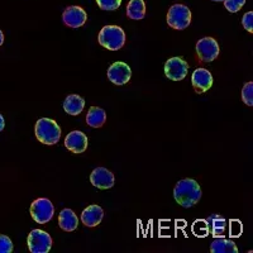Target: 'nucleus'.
I'll return each instance as SVG.
<instances>
[{"label": "nucleus", "mask_w": 253, "mask_h": 253, "mask_svg": "<svg viewBox=\"0 0 253 253\" xmlns=\"http://www.w3.org/2000/svg\"><path fill=\"white\" fill-rule=\"evenodd\" d=\"M173 198L182 208H191L202 198L200 185L193 178H184L176 184L173 189Z\"/></svg>", "instance_id": "obj_1"}, {"label": "nucleus", "mask_w": 253, "mask_h": 253, "mask_svg": "<svg viewBox=\"0 0 253 253\" xmlns=\"http://www.w3.org/2000/svg\"><path fill=\"white\" fill-rule=\"evenodd\" d=\"M35 133L38 141L47 146L58 143L61 138V128L55 121L49 118H41L36 123Z\"/></svg>", "instance_id": "obj_2"}, {"label": "nucleus", "mask_w": 253, "mask_h": 253, "mask_svg": "<svg viewBox=\"0 0 253 253\" xmlns=\"http://www.w3.org/2000/svg\"><path fill=\"white\" fill-rule=\"evenodd\" d=\"M99 43L109 51H118L126 44V33L118 26H105L99 33Z\"/></svg>", "instance_id": "obj_3"}, {"label": "nucleus", "mask_w": 253, "mask_h": 253, "mask_svg": "<svg viewBox=\"0 0 253 253\" xmlns=\"http://www.w3.org/2000/svg\"><path fill=\"white\" fill-rule=\"evenodd\" d=\"M191 23V12L184 4H175L167 12V24L173 29L182 31Z\"/></svg>", "instance_id": "obj_4"}, {"label": "nucleus", "mask_w": 253, "mask_h": 253, "mask_svg": "<svg viewBox=\"0 0 253 253\" xmlns=\"http://www.w3.org/2000/svg\"><path fill=\"white\" fill-rule=\"evenodd\" d=\"M55 208L51 200L46 198H40L32 203L31 205V215L33 220L37 221L38 224H46L53 218Z\"/></svg>", "instance_id": "obj_5"}, {"label": "nucleus", "mask_w": 253, "mask_h": 253, "mask_svg": "<svg viewBox=\"0 0 253 253\" xmlns=\"http://www.w3.org/2000/svg\"><path fill=\"white\" fill-rule=\"evenodd\" d=\"M219 44L214 38L204 37L196 43V55L200 62H211L219 56Z\"/></svg>", "instance_id": "obj_6"}, {"label": "nucleus", "mask_w": 253, "mask_h": 253, "mask_svg": "<svg viewBox=\"0 0 253 253\" xmlns=\"http://www.w3.org/2000/svg\"><path fill=\"white\" fill-rule=\"evenodd\" d=\"M52 247V238L47 232L32 230L28 236V248L32 253H48Z\"/></svg>", "instance_id": "obj_7"}, {"label": "nucleus", "mask_w": 253, "mask_h": 253, "mask_svg": "<svg viewBox=\"0 0 253 253\" xmlns=\"http://www.w3.org/2000/svg\"><path fill=\"white\" fill-rule=\"evenodd\" d=\"M189 65L180 57H172L165 63V75L172 81H181L186 78Z\"/></svg>", "instance_id": "obj_8"}, {"label": "nucleus", "mask_w": 253, "mask_h": 253, "mask_svg": "<svg viewBox=\"0 0 253 253\" xmlns=\"http://www.w3.org/2000/svg\"><path fill=\"white\" fill-rule=\"evenodd\" d=\"M63 23L71 28H80L86 23L87 14L81 6L71 5L66 8L62 13Z\"/></svg>", "instance_id": "obj_9"}, {"label": "nucleus", "mask_w": 253, "mask_h": 253, "mask_svg": "<svg viewBox=\"0 0 253 253\" xmlns=\"http://www.w3.org/2000/svg\"><path fill=\"white\" fill-rule=\"evenodd\" d=\"M132 78V70L126 62H114L108 70V79L114 85H126Z\"/></svg>", "instance_id": "obj_10"}, {"label": "nucleus", "mask_w": 253, "mask_h": 253, "mask_svg": "<svg viewBox=\"0 0 253 253\" xmlns=\"http://www.w3.org/2000/svg\"><path fill=\"white\" fill-rule=\"evenodd\" d=\"M90 181L95 187L101 190H107L114 186V175L104 167H98L90 175Z\"/></svg>", "instance_id": "obj_11"}, {"label": "nucleus", "mask_w": 253, "mask_h": 253, "mask_svg": "<svg viewBox=\"0 0 253 253\" xmlns=\"http://www.w3.org/2000/svg\"><path fill=\"white\" fill-rule=\"evenodd\" d=\"M65 147L74 153H84L87 148V137L80 130H74L66 135Z\"/></svg>", "instance_id": "obj_12"}, {"label": "nucleus", "mask_w": 253, "mask_h": 253, "mask_svg": "<svg viewBox=\"0 0 253 253\" xmlns=\"http://www.w3.org/2000/svg\"><path fill=\"white\" fill-rule=\"evenodd\" d=\"M191 84L198 94H203V92L208 91L213 85V76L208 70L198 69L194 71L193 76H191Z\"/></svg>", "instance_id": "obj_13"}, {"label": "nucleus", "mask_w": 253, "mask_h": 253, "mask_svg": "<svg viewBox=\"0 0 253 253\" xmlns=\"http://www.w3.org/2000/svg\"><path fill=\"white\" fill-rule=\"evenodd\" d=\"M104 218V210L99 205H90L81 214V221L89 228H94L101 223Z\"/></svg>", "instance_id": "obj_14"}, {"label": "nucleus", "mask_w": 253, "mask_h": 253, "mask_svg": "<svg viewBox=\"0 0 253 253\" xmlns=\"http://www.w3.org/2000/svg\"><path fill=\"white\" fill-rule=\"evenodd\" d=\"M58 225L65 232H72L79 225V219L75 211L71 209H63L58 215Z\"/></svg>", "instance_id": "obj_15"}, {"label": "nucleus", "mask_w": 253, "mask_h": 253, "mask_svg": "<svg viewBox=\"0 0 253 253\" xmlns=\"http://www.w3.org/2000/svg\"><path fill=\"white\" fill-rule=\"evenodd\" d=\"M84 107H85V100L80 95H69L63 101V109L70 115H79L84 110Z\"/></svg>", "instance_id": "obj_16"}, {"label": "nucleus", "mask_w": 253, "mask_h": 253, "mask_svg": "<svg viewBox=\"0 0 253 253\" xmlns=\"http://www.w3.org/2000/svg\"><path fill=\"white\" fill-rule=\"evenodd\" d=\"M107 122V113L99 107L90 108L86 115V123L92 128H100Z\"/></svg>", "instance_id": "obj_17"}, {"label": "nucleus", "mask_w": 253, "mask_h": 253, "mask_svg": "<svg viewBox=\"0 0 253 253\" xmlns=\"http://www.w3.org/2000/svg\"><path fill=\"white\" fill-rule=\"evenodd\" d=\"M210 251L211 253H238L236 243L225 238H219L211 242Z\"/></svg>", "instance_id": "obj_18"}, {"label": "nucleus", "mask_w": 253, "mask_h": 253, "mask_svg": "<svg viewBox=\"0 0 253 253\" xmlns=\"http://www.w3.org/2000/svg\"><path fill=\"white\" fill-rule=\"evenodd\" d=\"M126 15L130 19L139 20L146 17V3L144 0H130L126 5Z\"/></svg>", "instance_id": "obj_19"}, {"label": "nucleus", "mask_w": 253, "mask_h": 253, "mask_svg": "<svg viewBox=\"0 0 253 253\" xmlns=\"http://www.w3.org/2000/svg\"><path fill=\"white\" fill-rule=\"evenodd\" d=\"M208 225L211 228V234L214 237H220L225 232V227H227V220L223 216L213 215L208 219Z\"/></svg>", "instance_id": "obj_20"}, {"label": "nucleus", "mask_w": 253, "mask_h": 253, "mask_svg": "<svg viewBox=\"0 0 253 253\" xmlns=\"http://www.w3.org/2000/svg\"><path fill=\"white\" fill-rule=\"evenodd\" d=\"M242 100L246 105L252 107L253 105V84L247 83L242 89Z\"/></svg>", "instance_id": "obj_21"}, {"label": "nucleus", "mask_w": 253, "mask_h": 253, "mask_svg": "<svg viewBox=\"0 0 253 253\" xmlns=\"http://www.w3.org/2000/svg\"><path fill=\"white\" fill-rule=\"evenodd\" d=\"M98 5L103 10H108V12H113L121 6L122 0H96Z\"/></svg>", "instance_id": "obj_22"}, {"label": "nucleus", "mask_w": 253, "mask_h": 253, "mask_svg": "<svg viewBox=\"0 0 253 253\" xmlns=\"http://www.w3.org/2000/svg\"><path fill=\"white\" fill-rule=\"evenodd\" d=\"M245 4L246 0H224L225 9L230 13H238Z\"/></svg>", "instance_id": "obj_23"}, {"label": "nucleus", "mask_w": 253, "mask_h": 253, "mask_svg": "<svg viewBox=\"0 0 253 253\" xmlns=\"http://www.w3.org/2000/svg\"><path fill=\"white\" fill-rule=\"evenodd\" d=\"M13 242L4 234H0V253H12Z\"/></svg>", "instance_id": "obj_24"}, {"label": "nucleus", "mask_w": 253, "mask_h": 253, "mask_svg": "<svg viewBox=\"0 0 253 253\" xmlns=\"http://www.w3.org/2000/svg\"><path fill=\"white\" fill-rule=\"evenodd\" d=\"M242 24H243L246 31L252 33L253 32V13L252 12H248L243 15V18H242Z\"/></svg>", "instance_id": "obj_25"}, {"label": "nucleus", "mask_w": 253, "mask_h": 253, "mask_svg": "<svg viewBox=\"0 0 253 253\" xmlns=\"http://www.w3.org/2000/svg\"><path fill=\"white\" fill-rule=\"evenodd\" d=\"M4 126H5V121H4V117L0 114V132L4 129Z\"/></svg>", "instance_id": "obj_26"}, {"label": "nucleus", "mask_w": 253, "mask_h": 253, "mask_svg": "<svg viewBox=\"0 0 253 253\" xmlns=\"http://www.w3.org/2000/svg\"><path fill=\"white\" fill-rule=\"evenodd\" d=\"M4 43V33L1 31H0V46Z\"/></svg>", "instance_id": "obj_27"}, {"label": "nucleus", "mask_w": 253, "mask_h": 253, "mask_svg": "<svg viewBox=\"0 0 253 253\" xmlns=\"http://www.w3.org/2000/svg\"><path fill=\"white\" fill-rule=\"evenodd\" d=\"M211 1H224V0H211Z\"/></svg>", "instance_id": "obj_28"}]
</instances>
